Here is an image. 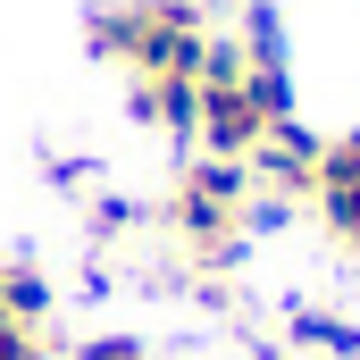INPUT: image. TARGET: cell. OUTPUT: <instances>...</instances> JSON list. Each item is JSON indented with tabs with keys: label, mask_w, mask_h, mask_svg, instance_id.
Masks as SVG:
<instances>
[{
	"label": "cell",
	"mask_w": 360,
	"mask_h": 360,
	"mask_svg": "<svg viewBox=\"0 0 360 360\" xmlns=\"http://www.w3.org/2000/svg\"><path fill=\"white\" fill-rule=\"evenodd\" d=\"M0 319L51 327V276L34 269V260H0Z\"/></svg>",
	"instance_id": "cell-5"
},
{
	"label": "cell",
	"mask_w": 360,
	"mask_h": 360,
	"mask_svg": "<svg viewBox=\"0 0 360 360\" xmlns=\"http://www.w3.org/2000/svg\"><path fill=\"white\" fill-rule=\"evenodd\" d=\"M193 101H201V76H126L134 126H151L168 143H193Z\"/></svg>",
	"instance_id": "cell-3"
},
{
	"label": "cell",
	"mask_w": 360,
	"mask_h": 360,
	"mask_svg": "<svg viewBox=\"0 0 360 360\" xmlns=\"http://www.w3.org/2000/svg\"><path fill=\"white\" fill-rule=\"evenodd\" d=\"M310 218L327 226V243H335L344 260H360V184H319V193H310Z\"/></svg>",
	"instance_id": "cell-6"
},
{
	"label": "cell",
	"mask_w": 360,
	"mask_h": 360,
	"mask_svg": "<svg viewBox=\"0 0 360 360\" xmlns=\"http://www.w3.org/2000/svg\"><path fill=\"white\" fill-rule=\"evenodd\" d=\"M76 360H151V344L143 335H92V344H76Z\"/></svg>",
	"instance_id": "cell-8"
},
{
	"label": "cell",
	"mask_w": 360,
	"mask_h": 360,
	"mask_svg": "<svg viewBox=\"0 0 360 360\" xmlns=\"http://www.w3.org/2000/svg\"><path fill=\"white\" fill-rule=\"evenodd\" d=\"M293 352L302 360H360V327L335 310H293Z\"/></svg>",
	"instance_id": "cell-4"
},
{
	"label": "cell",
	"mask_w": 360,
	"mask_h": 360,
	"mask_svg": "<svg viewBox=\"0 0 360 360\" xmlns=\"http://www.w3.org/2000/svg\"><path fill=\"white\" fill-rule=\"evenodd\" d=\"M84 42L117 76H201L218 42V0H109L92 8Z\"/></svg>",
	"instance_id": "cell-2"
},
{
	"label": "cell",
	"mask_w": 360,
	"mask_h": 360,
	"mask_svg": "<svg viewBox=\"0 0 360 360\" xmlns=\"http://www.w3.org/2000/svg\"><path fill=\"white\" fill-rule=\"evenodd\" d=\"M160 235L176 243V269L184 285H201V293H218V276L243 260V243H252V226H260V184L243 160H184L168 193H160Z\"/></svg>",
	"instance_id": "cell-1"
},
{
	"label": "cell",
	"mask_w": 360,
	"mask_h": 360,
	"mask_svg": "<svg viewBox=\"0 0 360 360\" xmlns=\"http://www.w3.org/2000/svg\"><path fill=\"white\" fill-rule=\"evenodd\" d=\"M293 360H302V352H293Z\"/></svg>",
	"instance_id": "cell-9"
},
{
	"label": "cell",
	"mask_w": 360,
	"mask_h": 360,
	"mask_svg": "<svg viewBox=\"0 0 360 360\" xmlns=\"http://www.w3.org/2000/svg\"><path fill=\"white\" fill-rule=\"evenodd\" d=\"M0 360H59L51 327H25V319H0Z\"/></svg>",
	"instance_id": "cell-7"
}]
</instances>
